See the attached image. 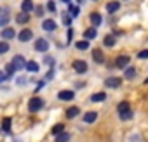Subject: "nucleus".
I'll return each mask as SVG.
<instances>
[{"label": "nucleus", "instance_id": "obj_39", "mask_svg": "<svg viewBox=\"0 0 148 142\" xmlns=\"http://www.w3.org/2000/svg\"><path fill=\"white\" fill-rule=\"evenodd\" d=\"M63 2H70V0H63Z\"/></svg>", "mask_w": 148, "mask_h": 142}, {"label": "nucleus", "instance_id": "obj_5", "mask_svg": "<svg viewBox=\"0 0 148 142\" xmlns=\"http://www.w3.org/2000/svg\"><path fill=\"white\" fill-rule=\"evenodd\" d=\"M47 49H49V42H47V40L38 38V40L35 42V50H38V52H45Z\"/></svg>", "mask_w": 148, "mask_h": 142}, {"label": "nucleus", "instance_id": "obj_35", "mask_svg": "<svg viewBox=\"0 0 148 142\" xmlns=\"http://www.w3.org/2000/svg\"><path fill=\"white\" fill-rule=\"evenodd\" d=\"M71 38H73V30H71V28H70V30H68V42H70V40H71Z\"/></svg>", "mask_w": 148, "mask_h": 142}, {"label": "nucleus", "instance_id": "obj_11", "mask_svg": "<svg viewBox=\"0 0 148 142\" xmlns=\"http://www.w3.org/2000/svg\"><path fill=\"white\" fill-rule=\"evenodd\" d=\"M96 120H98V113H94V111H89V113L84 114V121L86 123H94Z\"/></svg>", "mask_w": 148, "mask_h": 142}, {"label": "nucleus", "instance_id": "obj_23", "mask_svg": "<svg viewBox=\"0 0 148 142\" xmlns=\"http://www.w3.org/2000/svg\"><path fill=\"white\" fill-rule=\"evenodd\" d=\"M117 109H119V113H120V114H122V113H125V111H129V102L122 101V102L117 106Z\"/></svg>", "mask_w": 148, "mask_h": 142}, {"label": "nucleus", "instance_id": "obj_14", "mask_svg": "<svg viewBox=\"0 0 148 142\" xmlns=\"http://www.w3.org/2000/svg\"><path fill=\"white\" fill-rule=\"evenodd\" d=\"M91 23H92V26H99V24L103 23V19H101V14H98V12H92V14H91Z\"/></svg>", "mask_w": 148, "mask_h": 142}, {"label": "nucleus", "instance_id": "obj_38", "mask_svg": "<svg viewBox=\"0 0 148 142\" xmlns=\"http://www.w3.org/2000/svg\"><path fill=\"white\" fill-rule=\"evenodd\" d=\"M145 83H148V78H146V80H145Z\"/></svg>", "mask_w": 148, "mask_h": 142}, {"label": "nucleus", "instance_id": "obj_32", "mask_svg": "<svg viewBox=\"0 0 148 142\" xmlns=\"http://www.w3.org/2000/svg\"><path fill=\"white\" fill-rule=\"evenodd\" d=\"M47 9H49L51 12H56V4H54V2H47Z\"/></svg>", "mask_w": 148, "mask_h": 142}, {"label": "nucleus", "instance_id": "obj_4", "mask_svg": "<svg viewBox=\"0 0 148 142\" xmlns=\"http://www.w3.org/2000/svg\"><path fill=\"white\" fill-rule=\"evenodd\" d=\"M12 64L16 66L18 71H19V69H26V62H25V57H23V55H14Z\"/></svg>", "mask_w": 148, "mask_h": 142}, {"label": "nucleus", "instance_id": "obj_3", "mask_svg": "<svg viewBox=\"0 0 148 142\" xmlns=\"http://www.w3.org/2000/svg\"><path fill=\"white\" fill-rule=\"evenodd\" d=\"M120 83H122V80L117 78V76H110V78L105 80V85H106L108 89H117V87H120Z\"/></svg>", "mask_w": 148, "mask_h": 142}, {"label": "nucleus", "instance_id": "obj_34", "mask_svg": "<svg viewBox=\"0 0 148 142\" xmlns=\"http://www.w3.org/2000/svg\"><path fill=\"white\" fill-rule=\"evenodd\" d=\"M70 11H71V16H73V18L79 14V7H71V5H70Z\"/></svg>", "mask_w": 148, "mask_h": 142}, {"label": "nucleus", "instance_id": "obj_15", "mask_svg": "<svg viewBox=\"0 0 148 142\" xmlns=\"http://www.w3.org/2000/svg\"><path fill=\"white\" fill-rule=\"evenodd\" d=\"M119 9H120V4H119V2H108V4H106V11H108L110 14H112V12H117Z\"/></svg>", "mask_w": 148, "mask_h": 142}, {"label": "nucleus", "instance_id": "obj_20", "mask_svg": "<svg viewBox=\"0 0 148 142\" xmlns=\"http://www.w3.org/2000/svg\"><path fill=\"white\" fill-rule=\"evenodd\" d=\"M11 121H12V120H11L9 116H5V118L2 120V130H4V132H9V130H11Z\"/></svg>", "mask_w": 148, "mask_h": 142}, {"label": "nucleus", "instance_id": "obj_13", "mask_svg": "<svg viewBox=\"0 0 148 142\" xmlns=\"http://www.w3.org/2000/svg\"><path fill=\"white\" fill-rule=\"evenodd\" d=\"M16 21H18V23H21V24L28 23V21H30V12H25V11H23L21 14H18V16H16Z\"/></svg>", "mask_w": 148, "mask_h": 142}, {"label": "nucleus", "instance_id": "obj_37", "mask_svg": "<svg viewBox=\"0 0 148 142\" xmlns=\"http://www.w3.org/2000/svg\"><path fill=\"white\" fill-rule=\"evenodd\" d=\"M52 73H54V71H52V69H51V71H49V73H47V80H51V78H52Z\"/></svg>", "mask_w": 148, "mask_h": 142}, {"label": "nucleus", "instance_id": "obj_16", "mask_svg": "<svg viewBox=\"0 0 148 142\" xmlns=\"http://www.w3.org/2000/svg\"><path fill=\"white\" fill-rule=\"evenodd\" d=\"M106 99V94L105 92H98V94H92L91 95V101L92 102H101V101H105Z\"/></svg>", "mask_w": 148, "mask_h": 142}, {"label": "nucleus", "instance_id": "obj_7", "mask_svg": "<svg viewBox=\"0 0 148 142\" xmlns=\"http://www.w3.org/2000/svg\"><path fill=\"white\" fill-rule=\"evenodd\" d=\"M73 97H75V94H73L71 90H61V92L58 94V99H59V101H71Z\"/></svg>", "mask_w": 148, "mask_h": 142}, {"label": "nucleus", "instance_id": "obj_30", "mask_svg": "<svg viewBox=\"0 0 148 142\" xmlns=\"http://www.w3.org/2000/svg\"><path fill=\"white\" fill-rule=\"evenodd\" d=\"M7 50H9V43H7V42H2V43H0V52L5 54Z\"/></svg>", "mask_w": 148, "mask_h": 142}, {"label": "nucleus", "instance_id": "obj_24", "mask_svg": "<svg viewBox=\"0 0 148 142\" xmlns=\"http://www.w3.org/2000/svg\"><path fill=\"white\" fill-rule=\"evenodd\" d=\"M134 76H136V69H134V68H127V69H125V78H127V80H132Z\"/></svg>", "mask_w": 148, "mask_h": 142}, {"label": "nucleus", "instance_id": "obj_10", "mask_svg": "<svg viewBox=\"0 0 148 142\" xmlns=\"http://www.w3.org/2000/svg\"><path fill=\"white\" fill-rule=\"evenodd\" d=\"M92 59H94L96 62H99V64L105 62V55H103V52H101L99 49H94V50H92Z\"/></svg>", "mask_w": 148, "mask_h": 142}, {"label": "nucleus", "instance_id": "obj_27", "mask_svg": "<svg viewBox=\"0 0 148 142\" xmlns=\"http://www.w3.org/2000/svg\"><path fill=\"white\" fill-rule=\"evenodd\" d=\"M56 140H58V142L70 140V133H63V132H61V133H58V135H56Z\"/></svg>", "mask_w": 148, "mask_h": 142}, {"label": "nucleus", "instance_id": "obj_9", "mask_svg": "<svg viewBox=\"0 0 148 142\" xmlns=\"http://www.w3.org/2000/svg\"><path fill=\"white\" fill-rule=\"evenodd\" d=\"M42 28H44L45 31H54V30H56V21H52V19H45V21L42 23Z\"/></svg>", "mask_w": 148, "mask_h": 142}, {"label": "nucleus", "instance_id": "obj_18", "mask_svg": "<svg viewBox=\"0 0 148 142\" xmlns=\"http://www.w3.org/2000/svg\"><path fill=\"white\" fill-rule=\"evenodd\" d=\"M96 35H98V31H96L94 28H89V30H86V31H84V37H86L87 40H92V38H96Z\"/></svg>", "mask_w": 148, "mask_h": 142}, {"label": "nucleus", "instance_id": "obj_28", "mask_svg": "<svg viewBox=\"0 0 148 142\" xmlns=\"http://www.w3.org/2000/svg\"><path fill=\"white\" fill-rule=\"evenodd\" d=\"M7 21H9L7 9H4V11H2V19H0V24H2V26H5V24H7Z\"/></svg>", "mask_w": 148, "mask_h": 142}, {"label": "nucleus", "instance_id": "obj_6", "mask_svg": "<svg viewBox=\"0 0 148 142\" xmlns=\"http://www.w3.org/2000/svg\"><path fill=\"white\" fill-rule=\"evenodd\" d=\"M18 38H19L21 42H28V40L33 38V31H32V30H21L19 35H18Z\"/></svg>", "mask_w": 148, "mask_h": 142}, {"label": "nucleus", "instance_id": "obj_2", "mask_svg": "<svg viewBox=\"0 0 148 142\" xmlns=\"http://www.w3.org/2000/svg\"><path fill=\"white\" fill-rule=\"evenodd\" d=\"M73 69H75L77 73L82 75V73H86V71H87V62L86 61H79V59L73 61Z\"/></svg>", "mask_w": 148, "mask_h": 142}, {"label": "nucleus", "instance_id": "obj_25", "mask_svg": "<svg viewBox=\"0 0 148 142\" xmlns=\"http://www.w3.org/2000/svg\"><path fill=\"white\" fill-rule=\"evenodd\" d=\"M105 45H106V47H113V45H115V38H113L112 35L105 37Z\"/></svg>", "mask_w": 148, "mask_h": 142}, {"label": "nucleus", "instance_id": "obj_12", "mask_svg": "<svg viewBox=\"0 0 148 142\" xmlns=\"http://www.w3.org/2000/svg\"><path fill=\"white\" fill-rule=\"evenodd\" d=\"M21 9H23L25 12H32V11L35 9V5H33L32 0H23V2H21Z\"/></svg>", "mask_w": 148, "mask_h": 142}, {"label": "nucleus", "instance_id": "obj_26", "mask_svg": "<svg viewBox=\"0 0 148 142\" xmlns=\"http://www.w3.org/2000/svg\"><path fill=\"white\" fill-rule=\"evenodd\" d=\"M63 130H64V125H61V123H58V125H54V126H52V133H54V135L61 133Z\"/></svg>", "mask_w": 148, "mask_h": 142}, {"label": "nucleus", "instance_id": "obj_33", "mask_svg": "<svg viewBox=\"0 0 148 142\" xmlns=\"http://www.w3.org/2000/svg\"><path fill=\"white\" fill-rule=\"evenodd\" d=\"M138 57H139V59H146V57H148V50H141V52L138 54Z\"/></svg>", "mask_w": 148, "mask_h": 142}, {"label": "nucleus", "instance_id": "obj_36", "mask_svg": "<svg viewBox=\"0 0 148 142\" xmlns=\"http://www.w3.org/2000/svg\"><path fill=\"white\" fill-rule=\"evenodd\" d=\"M70 23H71V18H68V16H64V24H66V26H68V24H70Z\"/></svg>", "mask_w": 148, "mask_h": 142}, {"label": "nucleus", "instance_id": "obj_29", "mask_svg": "<svg viewBox=\"0 0 148 142\" xmlns=\"http://www.w3.org/2000/svg\"><path fill=\"white\" fill-rule=\"evenodd\" d=\"M5 71H7V75H12L14 71H18V69H16V66L11 62V64H7V66H5Z\"/></svg>", "mask_w": 148, "mask_h": 142}, {"label": "nucleus", "instance_id": "obj_1", "mask_svg": "<svg viewBox=\"0 0 148 142\" xmlns=\"http://www.w3.org/2000/svg\"><path fill=\"white\" fill-rule=\"evenodd\" d=\"M42 106H44V101H42L40 97H33V99L28 102V109H30L32 113H37L38 109H42Z\"/></svg>", "mask_w": 148, "mask_h": 142}, {"label": "nucleus", "instance_id": "obj_31", "mask_svg": "<svg viewBox=\"0 0 148 142\" xmlns=\"http://www.w3.org/2000/svg\"><path fill=\"white\" fill-rule=\"evenodd\" d=\"M131 118H132V113L131 111H125V113L120 114V120H131Z\"/></svg>", "mask_w": 148, "mask_h": 142}, {"label": "nucleus", "instance_id": "obj_21", "mask_svg": "<svg viewBox=\"0 0 148 142\" xmlns=\"http://www.w3.org/2000/svg\"><path fill=\"white\" fill-rule=\"evenodd\" d=\"M2 37H4L5 40H7V38H14V30H12V28H4Z\"/></svg>", "mask_w": 148, "mask_h": 142}, {"label": "nucleus", "instance_id": "obj_19", "mask_svg": "<svg viewBox=\"0 0 148 142\" xmlns=\"http://www.w3.org/2000/svg\"><path fill=\"white\" fill-rule=\"evenodd\" d=\"M79 113H80V109H79L77 106H73V108H70V109L66 111V116H68V118H75Z\"/></svg>", "mask_w": 148, "mask_h": 142}, {"label": "nucleus", "instance_id": "obj_22", "mask_svg": "<svg viewBox=\"0 0 148 142\" xmlns=\"http://www.w3.org/2000/svg\"><path fill=\"white\" fill-rule=\"evenodd\" d=\"M75 45H77V49H79V50H87V49H89V42H87V38H86V40L77 42Z\"/></svg>", "mask_w": 148, "mask_h": 142}, {"label": "nucleus", "instance_id": "obj_8", "mask_svg": "<svg viewBox=\"0 0 148 142\" xmlns=\"http://www.w3.org/2000/svg\"><path fill=\"white\" fill-rule=\"evenodd\" d=\"M129 61H131V59H129L127 55H119V57H117V62H115V66H117V68H122V69H125V66L129 64Z\"/></svg>", "mask_w": 148, "mask_h": 142}, {"label": "nucleus", "instance_id": "obj_17", "mask_svg": "<svg viewBox=\"0 0 148 142\" xmlns=\"http://www.w3.org/2000/svg\"><path fill=\"white\" fill-rule=\"evenodd\" d=\"M38 68H40V66H38L35 61H28V62H26V69H28V71H32V73H37Z\"/></svg>", "mask_w": 148, "mask_h": 142}]
</instances>
